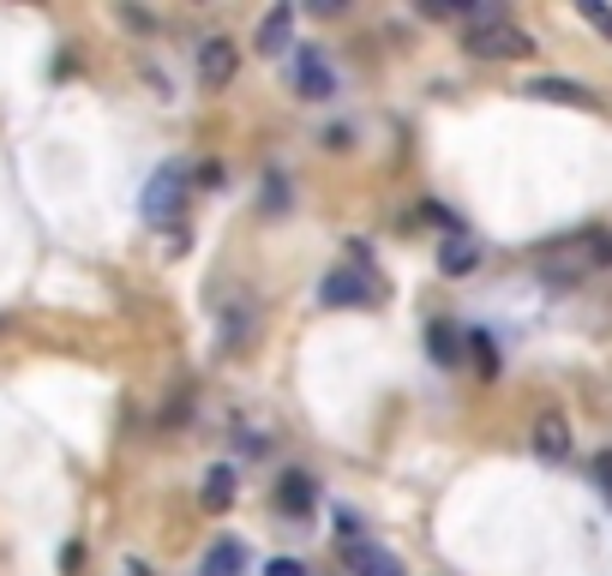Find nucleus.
Here are the masks:
<instances>
[{"instance_id": "nucleus-8", "label": "nucleus", "mask_w": 612, "mask_h": 576, "mask_svg": "<svg viewBox=\"0 0 612 576\" xmlns=\"http://www.w3.org/2000/svg\"><path fill=\"white\" fill-rule=\"evenodd\" d=\"M534 456H541V463H565V456H570V420L565 415H541V420H534Z\"/></svg>"}, {"instance_id": "nucleus-9", "label": "nucleus", "mask_w": 612, "mask_h": 576, "mask_svg": "<svg viewBox=\"0 0 612 576\" xmlns=\"http://www.w3.org/2000/svg\"><path fill=\"white\" fill-rule=\"evenodd\" d=\"M288 36H295V7H271V12L259 19V55L276 60L283 48H295Z\"/></svg>"}, {"instance_id": "nucleus-14", "label": "nucleus", "mask_w": 612, "mask_h": 576, "mask_svg": "<svg viewBox=\"0 0 612 576\" xmlns=\"http://www.w3.org/2000/svg\"><path fill=\"white\" fill-rule=\"evenodd\" d=\"M427 349H432V361H439V366H456V361H463V330L439 318V325L427 330Z\"/></svg>"}, {"instance_id": "nucleus-10", "label": "nucleus", "mask_w": 612, "mask_h": 576, "mask_svg": "<svg viewBox=\"0 0 612 576\" xmlns=\"http://www.w3.org/2000/svg\"><path fill=\"white\" fill-rule=\"evenodd\" d=\"M235 493H240V481H235V468L228 463H216L211 475H204V486H199V505L211 510V517H223L228 505H235Z\"/></svg>"}, {"instance_id": "nucleus-11", "label": "nucleus", "mask_w": 612, "mask_h": 576, "mask_svg": "<svg viewBox=\"0 0 612 576\" xmlns=\"http://www.w3.org/2000/svg\"><path fill=\"white\" fill-rule=\"evenodd\" d=\"M529 97H541V102H570V109H594L589 84H577V79H529Z\"/></svg>"}, {"instance_id": "nucleus-4", "label": "nucleus", "mask_w": 612, "mask_h": 576, "mask_svg": "<svg viewBox=\"0 0 612 576\" xmlns=\"http://www.w3.org/2000/svg\"><path fill=\"white\" fill-rule=\"evenodd\" d=\"M240 72V48L228 43V36H211V43H199V84L204 91H228Z\"/></svg>"}, {"instance_id": "nucleus-6", "label": "nucleus", "mask_w": 612, "mask_h": 576, "mask_svg": "<svg viewBox=\"0 0 612 576\" xmlns=\"http://www.w3.org/2000/svg\"><path fill=\"white\" fill-rule=\"evenodd\" d=\"M295 91L306 102H325L330 91H337V72H330L325 48H295Z\"/></svg>"}, {"instance_id": "nucleus-13", "label": "nucleus", "mask_w": 612, "mask_h": 576, "mask_svg": "<svg viewBox=\"0 0 612 576\" xmlns=\"http://www.w3.org/2000/svg\"><path fill=\"white\" fill-rule=\"evenodd\" d=\"M480 264V247L468 235H451V240H439V271L444 276H468Z\"/></svg>"}, {"instance_id": "nucleus-17", "label": "nucleus", "mask_w": 612, "mask_h": 576, "mask_svg": "<svg viewBox=\"0 0 612 576\" xmlns=\"http://www.w3.org/2000/svg\"><path fill=\"white\" fill-rule=\"evenodd\" d=\"M577 12H582V19H589L594 31H601V36H612V7H601V0H582Z\"/></svg>"}, {"instance_id": "nucleus-5", "label": "nucleus", "mask_w": 612, "mask_h": 576, "mask_svg": "<svg viewBox=\"0 0 612 576\" xmlns=\"http://www.w3.org/2000/svg\"><path fill=\"white\" fill-rule=\"evenodd\" d=\"M378 289L366 271H330L325 283H318V306H373Z\"/></svg>"}, {"instance_id": "nucleus-19", "label": "nucleus", "mask_w": 612, "mask_h": 576, "mask_svg": "<svg viewBox=\"0 0 612 576\" xmlns=\"http://www.w3.org/2000/svg\"><path fill=\"white\" fill-rule=\"evenodd\" d=\"M264 576H306V565H301V558H271Z\"/></svg>"}, {"instance_id": "nucleus-15", "label": "nucleus", "mask_w": 612, "mask_h": 576, "mask_svg": "<svg viewBox=\"0 0 612 576\" xmlns=\"http://www.w3.org/2000/svg\"><path fill=\"white\" fill-rule=\"evenodd\" d=\"M463 349L475 354L480 379H499V354H492V337H487V330H468V337H463Z\"/></svg>"}, {"instance_id": "nucleus-12", "label": "nucleus", "mask_w": 612, "mask_h": 576, "mask_svg": "<svg viewBox=\"0 0 612 576\" xmlns=\"http://www.w3.org/2000/svg\"><path fill=\"white\" fill-rule=\"evenodd\" d=\"M247 571V546L240 541H211V553H204V565H199V576H240Z\"/></svg>"}, {"instance_id": "nucleus-7", "label": "nucleus", "mask_w": 612, "mask_h": 576, "mask_svg": "<svg viewBox=\"0 0 612 576\" xmlns=\"http://www.w3.org/2000/svg\"><path fill=\"white\" fill-rule=\"evenodd\" d=\"M313 505H318V486H313V475L288 468V475L276 481V510H283V517H295V522H306V517H313Z\"/></svg>"}, {"instance_id": "nucleus-22", "label": "nucleus", "mask_w": 612, "mask_h": 576, "mask_svg": "<svg viewBox=\"0 0 612 576\" xmlns=\"http://www.w3.org/2000/svg\"><path fill=\"white\" fill-rule=\"evenodd\" d=\"M7 330H12V318H7V313H0V337H7Z\"/></svg>"}, {"instance_id": "nucleus-2", "label": "nucleus", "mask_w": 612, "mask_h": 576, "mask_svg": "<svg viewBox=\"0 0 612 576\" xmlns=\"http://www.w3.org/2000/svg\"><path fill=\"white\" fill-rule=\"evenodd\" d=\"M181 204H186V169H181V162H162V169L145 181L138 211H145L150 223H174V216H181Z\"/></svg>"}, {"instance_id": "nucleus-16", "label": "nucleus", "mask_w": 612, "mask_h": 576, "mask_svg": "<svg viewBox=\"0 0 612 576\" xmlns=\"http://www.w3.org/2000/svg\"><path fill=\"white\" fill-rule=\"evenodd\" d=\"M252 342V306H240L235 318L223 313V349H247Z\"/></svg>"}, {"instance_id": "nucleus-3", "label": "nucleus", "mask_w": 612, "mask_h": 576, "mask_svg": "<svg viewBox=\"0 0 612 576\" xmlns=\"http://www.w3.org/2000/svg\"><path fill=\"white\" fill-rule=\"evenodd\" d=\"M342 571H349V576H408V571H403V558L390 553V546L366 541V534L342 541Z\"/></svg>"}, {"instance_id": "nucleus-1", "label": "nucleus", "mask_w": 612, "mask_h": 576, "mask_svg": "<svg viewBox=\"0 0 612 576\" xmlns=\"http://www.w3.org/2000/svg\"><path fill=\"white\" fill-rule=\"evenodd\" d=\"M463 48L475 60H522L534 55V36L517 31L510 19H487V24H463Z\"/></svg>"}, {"instance_id": "nucleus-20", "label": "nucleus", "mask_w": 612, "mask_h": 576, "mask_svg": "<svg viewBox=\"0 0 612 576\" xmlns=\"http://www.w3.org/2000/svg\"><path fill=\"white\" fill-rule=\"evenodd\" d=\"M594 481H601V486H607V493H612V444H607V451H601V456H594Z\"/></svg>"}, {"instance_id": "nucleus-21", "label": "nucleus", "mask_w": 612, "mask_h": 576, "mask_svg": "<svg viewBox=\"0 0 612 576\" xmlns=\"http://www.w3.org/2000/svg\"><path fill=\"white\" fill-rule=\"evenodd\" d=\"M121 576H150V565H138V558H133V565H126Z\"/></svg>"}, {"instance_id": "nucleus-18", "label": "nucleus", "mask_w": 612, "mask_h": 576, "mask_svg": "<svg viewBox=\"0 0 612 576\" xmlns=\"http://www.w3.org/2000/svg\"><path fill=\"white\" fill-rule=\"evenodd\" d=\"M288 192H283V174H264V211H283Z\"/></svg>"}]
</instances>
